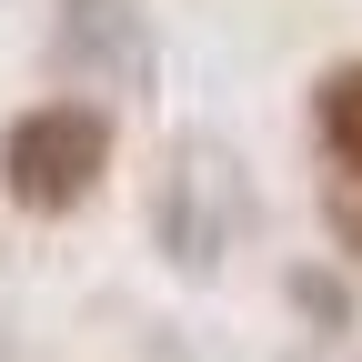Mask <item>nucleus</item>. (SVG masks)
<instances>
[{
  "mask_svg": "<svg viewBox=\"0 0 362 362\" xmlns=\"http://www.w3.org/2000/svg\"><path fill=\"white\" fill-rule=\"evenodd\" d=\"M51 61L61 81L81 90H121V101H141V90L161 81V51L131 0H61V30H51Z\"/></svg>",
  "mask_w": 362,
  "mask_h": 362,
  "instance_id": "obj_3",
  "label": "nucleus"
},
{
  "mask_svg": "<svg viewBox=\"0 0 362 362\" xmlns=\"http://www.w3.org/2000/svg\"><path fill=\"white\" fill-rule=\"evenodd\" d=\"M312 141H322L332 181H352V192H362V51L312 81Z\"/></svg>",
  "mask_w": 362,
  "mask_h": 362,
  "instance_id": "obj_4",
  "label": "nucleus"
},
{
  "mask_svg": "<svg viewBox=\"0 0 362 362\" xmlns=\"http://www.w3.org/2000/svg\"><path fill=\"white\" fill-rule=\"evenodd\" d=\"M111 181V111L101 101H30L0 131V192L30 221H61Z\"/></svg>",
  "mask_w": 362,
  "mask_h": 362,
  "instance_id": "obj_1",
  "label": "nucleus"
},
{
  "mask_svg": "<svg viewBox=\"0 0 362 362\" xmlns=\"http://www.w3.org/2000/svg\"><path fill=\"white\" fill-rule=\"evenodd\" d=\"M322 232H332L342 262L362 272V192H352V181H322Z\"/></svg>",
  "mask_w": 362,
  "mask_h": 362,
  "instance_id": "obj_5",
  "label": "nucleus"
},
{
  "mask_svg": "<svg viewBox=\"0 0 362 362\" xmlns=\"http://www.w3.org/2000/svg\"><path fill=\"white\" fill-rule=\"evenodd\" d=\"M292 302H302V312H312L322 332H342V292L322 282V272H292Z\"/></svg>",
  "mask_w": 362,
  "mask_h": 362,
  "instance_id": "obj_6",
  "label": "nucleus"
},
{
  "mask_svg": "<svg viewBox=\"0 0 362 362\" xmlns=\"http://www.w3.org/2000/svg\"><path fill=\"white\" fill-rule=\"evenodd\" d=\"M252 232V181L221 141H171L161 181H151V242L181 272H221Z\"/></svg>",
  "mask_w": 362,
  "mask_h": 362,
  "instance_id": "obj_2",
  "label": "nucleus"
}]
</instances>
